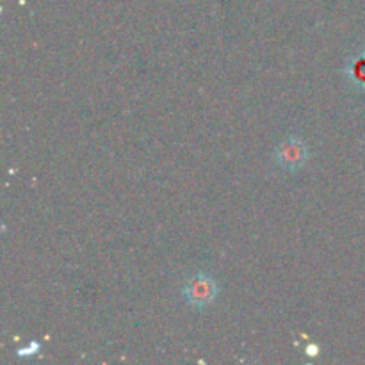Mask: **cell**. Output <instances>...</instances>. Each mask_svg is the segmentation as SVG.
<instances>
[{"mask_svg": "<svg viewBox=\"0 0 365 365\" xmlns=\"http://www.w3.org/2000/svg\"><path fill=\"white\" fill-rule=\"evenodd\" d=\"M217 284L210 274L196 273L187 278L184 285V298L185 303L195 309H205L216 299Z\"/></svg>", "mask_w": 365, "mask_h": 365, "instance_id": "1", "label": "cell"}, {"mask_svg": "<svg viewBox=\"0 0 365 365\" xmlns=\"http://www.w3.org/2000/svg\"><path fill=\"white\" fill-rule=\"evenodd\" d=\"M307 159H309V148H307L305 141L299 138H287L280 143L274 152V160L287 173H296L302 170Z\"/></svg>", "mask_w": 365, "mask_h": 365, "instance_id": "2", "label": "cell"}]
</instances>
